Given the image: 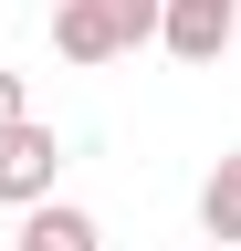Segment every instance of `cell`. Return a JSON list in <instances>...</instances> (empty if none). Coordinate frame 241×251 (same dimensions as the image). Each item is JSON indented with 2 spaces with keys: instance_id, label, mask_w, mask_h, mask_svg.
Here are the masks:
<instances>
[{
  "instance_id": "obj_1",
  "label": "cell",
  "mask_w": 241,
  "mask_h": 251,
  "mask_svg": "<svg viewBox=\"0 0 241 251\" xmlns=\"http://www.w3.org/2000/svg\"><path fill=\"white\" fill-rule=\"evenodd\" d=\"M53 178H63V136L32 126V115H11V126H0V209L53 199Z\"/></svg>"
},
{
  "instance_id": "obj_2",
  "label": "cell",
  "mask_w": 241,
  "mask_h": 251,
  "mask_svg": "<svg viewBox=\"0 0 241 251\" xmlns=\"http://www.w3.org/2000/svg\"><path fill=\"white\" fill-rule=\"evenodd\" d=\"M231 31H241V0H158V42L178 63H220Z\"/></svg>"
},
{
  "instance_id": "obj_4",
  "label": "cell",
  "mask_w": 241,
  "mask_h": 251,
  "mask_svg": "<svg viewBox=\"0 0 241 251\" xmlns=\"http://www.w3.org/2000/svg\"><path fill=\"white\" fill-rule=\"evenodd\" d=\"M11 251H105V230H95V209H74V199H32Z\"/></svg>"
},
{
  "instance_id": "obj_6",
  "label": "cell",
  "mask_w": 241,
  "mask_h": 251,
  "mask_svg": "<svg viewBox=\"0 0 241 251\" xmlns=\"http://www.w3.org/2000/svg\"><path fill=\"white\" fill-rule=\"evenodd\" d=\"M11 115H32V84H21L11 63H0V126H11Z\"/></svg>"
},
{
  "instance_id": "obj_3",
  "label": "cell",
  "mask_w": 241,
  "mask_h": 251,
  "mask_svg": "<svg viewBox=\"0 0 241 251\" xmlns=\"http://www.w3.org/2000/svg\"><path fill=\"white\" fill-rule=\"evenodd\" d=\"M53 52H63V63H115V52H136V42H126V11H115V0H53Z\"/></svg>"
},
{
  "instance_id": "obj_5",
  "label": "cell",
  "mask_w": 241,
  "mask_h": 251,
  "mask_svg": "<svg viewBox=\"0 0 241 251\" xmlns=\"http://www.w3.org/2000/svg\"><path fill=\"white\" fill-rule=\"evenodd\" d=\"M199 230H210V241H241V147L199 178Z\"/></svg>"
},
{
  "instance_id": "obj_8",
  "label": "cell",
  "mask_w": 241,
  "mask_h": 251,
  "mask_svg": "<svg viewBox=\"0 0 241 251\" xmlns=\"http://www.w3.org/2000/svg\"><path fill=\"white\" fill-rule=\"evenodd\" d=\"M199 251H241V241H199Z\"/></svg>"
},
{
  "instance_id": "obj_7",
  "label": "cell",
  "mask_w": 241,
  "mask_h": 251,
  "mask_svg": "<svg viewBox=\"0 0 241 251\" xmlns=\"http://www.w3.org/2000/svg\"><path fill=\"white\" fill-rule=\"evenodd\" d=\"M126 11V42H158V0H115Z\"/></svg>"
}]
</instances>
